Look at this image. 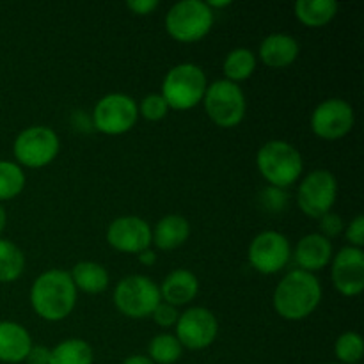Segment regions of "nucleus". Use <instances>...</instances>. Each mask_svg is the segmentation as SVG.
Masks as SVG:
<instances>
[{
    "mask_svg": "<svg viewBox=\"0 0 364 364\" xmlns=\"http://www.w3.org/2000/svg\"><path fill=\"white\" fill-rule=\"evenodd\" d=\"M322 302V284L315 274L304 270L288 272L272 295V304L277 315L290 322L308 318Z\"/></svg>",
    "mask_w": 364,
    "mask_h": 364,
    "instance_id": "obj_1",
    "label": "nucleus"
},
{
    "mask_svg": "<svg viewBox=\"0 0 364 364\" xmlns=\"http://www.w3.org/2000/svg\"><path fill=\"white\" fill-rule=\"evenodd\" d=\"M75 304L77 288L66 270H46L32 283L31 306L39 318L46 322H60L71 315Z\"/></svg>",
    "mask_w": 364,
    "mask_h": 364,
    "instance_id": "obj_2",
    "label": "nucleus"
},
{
    "mask_svg": "<svg viewBox=\"0 0 364 364\" xmlns=\"http://www.w3.org/2000/svg\"><path fill=\"white\" fill-rule=\"evenodd\" d=\"M256 166L270 187L288 188L301 178L304 160L301 151L287 141H269L258 149Z\"/></svg>",
    "mask_w": 364,
    "mask_h": 364,
    "instance_id": "obj_3",
    "label": "nucleus"
},
{
    "mask_svg": "<svg viewBox=\"0 0 364 364\" xmlns=\"http://www.w3.org/2000/svg\"><path fill=\"white\" fill-rule=\"evenodd\" d=\"M208 80L198 64L181 63L171 68L162 80V98L173 110H191L205 98Z\"/></svg>",
    "mask_w": 364,
    "mask_h": 364,
    "instance_id": "obj_4",
    "label": "nucleus"
},
{
    "mask_svg": "<svg viewBox=\"0 0 364 364\" xmlns=\"http://www.w3.org/2000/svg\"><path fill=\"white\" fill-rule=\"evenodd\" d=\"M213 11L203 0H181L166 14V31L174 41H201L213 27Z\"/></svg>",
    "mask_w": 364,
    "mask_h": 364,
    "instance_id": "obj_5",
    "label": "nucleus"
},
{
    "mask_svg": "<svg viewBox=\"0 0 364 364\" xmlns=\"http://www.w3.org/2000/svg\"><path fill=\"white\" fill-rule=\"evenodd\" d=\"M159 284L148 276H127L114 288V304L128 318H148L160 304Z\"/></svg>",
    "mask_w": 364,
    "mask_h": 364,
    "instance_id": "obj_6",
    "label": "nucleus"
},
{
    "mask_svg": "<svg viewBox=\"0 0 364 364\" xmlns=\"http://www.w3.org/2000/svg\"><path fill=\"white\" fill-rule=\"evenodd\" d=\"M205 112L220 128H235L242 123L247 110L245 95L238 84L230 80H215L208 84L203 98Z\"/></svg>",
    "mask_w": 364,
    "mask_h": 364,
    "instance_id": "obj_7",
    "label": "nucleus"
},
{
    "mask_svg": "<svg viewBox=\"0 0 364 364\" xmlns=\"http://www.w3.org/2000/svg\"><path fill=\"white\" fill-rule=\"evenodd\" d=\"M60 141L55 132L48 127H28L16 135L13 144V155L20 167L41 169L57 159Z\"/></svg>",
    "mask_w": 364,
    "mask_h": 364,
    "instance_id": "obj_8",
    "label": "nucleus"
},
{
    "mask_svg": "<svg viewBox=\"0 0 364 364\" xmlns=\"http://www.w3.org/2000/svg\"><path fill=\"white\" fill-rule=\"evenodd\" d=\"M338 198V180L331 171L315 169L301 181L297 188V205L304 215L320 219L333 212Z\"/></svg>",
    "mask_w": 364,
    "mask_h": 364,
    "instance_id": "obj_9",
    "label": "nucleus"
},
{
    "mask_svg": "<svg viewBox=\"0 0 364 364\" xmlns=\"http://www.w3.org/2000/svg\"><path fill=\"white\" fill-rule=\"evenodd\" d=\"M139 119L137 102L123 92H110L98 100L92 110V123L105 135H123L135 127Z\"/></svg>",
    "mask_w": 364,
    "mask_h": 364,
    "instance_id": "obj_10",
    "label": "nucleus"
},
{
    "mask_svg": "<svg viewBox=\"0 0 364 364\" xmlns=\"http://www.w3.org/2000/svg\"><path fill=\"white\" fill-rule=\"evenodd\" d=\"M290 240L279 231H262L256 235L247 251V259L252 269L265 276L281 272L290 263Z\"/></svg>",
    "mask_w": 364,
    "mask_h": 364,
    "instance_id": "obj_11",
    "label": "nucleus"
},
{
    "mask_svg": "<svg viewBox=\"0 0 364 364\" xmlns=\"http://www.w3.org/2000/svg\"><path fill=\"white\" fill-rule=\"evenodd\" d=\"M355 123L354 107L341 98L323 100L311 114V130L323 141H338L350 134Z\"/></svg>",
    "mask_w": 364,
    "mask_h": 364,
    "instance_id": "obj_12",
    "label": "nucleus"
},
{
    "mask_svg": "<svg viewBox=\"0 0 364 364\" xmlns=\"http://www.w3.org/2000/svg\"><path fill=\"white\" fill-rule=\"evenodd\" d=\"M174 329V336L178 338L181 347L188 350H203L215 341L219 334V322L210 309L196 306L181 313Z\"/></svg>",
    "mask_w": 364,
    "mask_h": 364,
    "instance_id": "obj_13",
    "label": "nucleus"
},
{
    "mask_svg": "<svg viewBox=\"0 0 364 364\" xmlns=\"http://www.w3.org/2000/svg\"><path fill=\"white\" fill-rule=\"evenodd\" d=\"M331 281L343 297H358L364 288V252L363 249H340L331 259Z\"/></svg>",
    "mask_w": 364,
    "mask_h": 364,
    "instance_id": "obj_14",
    "label": "nucleus"
},
{
    "mask_svg": "<svg viewBox=\"0 0 364 364\" xmlns=\"http://www.w3.org/2000/svg\"><path fill=\"white\" fill-rule=\"evenodd\" d=\"M107 242L116 251L139 255L151 245V226L141 217H117L107 228Z\"/></svg>",
    "mask_w": 364,
    "mask_h": 364,
    "instance_id": "obj_15",
    "label": "nucleus"
},
{
    "mask_svg": "<svg viewBox=\"0 0 364 364\" xmlns=\"http://www.w3.org/2000/svg\"><path fill=\"white\" fill-rule=\"evenodd\" d=\"M294 256L299 270L315 274L316 270L329 265L333 259V244L320 233H309L297 242Z\"/></svg>",
    "mask_w": 364,
    "mask_h": 364,
    "instance_id": "obj_16",
    "label": "nucleus"
},
{
    "mask_svg": "<svg viewBox=\"0 0 364 364\" xmlns=\"http://www.w3.org/2000/svg\"><path fill=\"white\" fill-rule=\"evenodd\" d=\"M299 52V43L297 39L291 38L288 34H276L267 36L262 41L258 50V57L265 66L274 68V70H281V68H288L297 60Z\"/></svg>",
    "mask_w": 364,
    "mask_h": 364,
    "instance_id": "obj_17",
    "label": "nucleus"
},
{
    "mask_svg": "<svg viewBox=\"0 0 364 364\" xmlns=\"http://www.w3.org/2000/svg\"><path fill=\"white\" fill-rule=\"evenodd\" d=\"M159 290L164 302L178 308V306H185L194 301L199 291V281L191 270L176 269L167 274Z\"/></svg>",
    "mask_w": 364,
    "mask_h": 364,
    "instance_id": "obj_18",
    "label": "nucleus"
},
{
    "mask_svg": "<svg viewBox=\"0 0 364 364\" xmlns=\"http://www.w3.org/2000/svg\"><path fill=\"white\" fill-rule=\"evenodd\" d=\"M32 340L28 331L16 322H0V361L18 364L27 359Z\"/></svg>",
    "mask_w": 364,
    "mask_h": 364,
    "instance_id": "obj_19",
    "label": "nucleus"
},
{
    "mask_svg": "<svg viewBox=\"0 0 364 364\" xmlns=\"http://www.w3.org/2000/svg\"><path fill=\"white\" fill-rule=\"evenodd\" d=\"M188 237H191V224L178 213L162 217L151 231V242L160 251H173L181 247Z\"/></svg>",
    "mask_w": 364,
    "mask_h": 364,
    "instance_id": "obj_20",
    "label": "nucleus"
},
{
    "mask_svg": "<svg viewBox=\"0 0 364 364\" xmlns=\"http://www.w3.org/2000/svg\"><path fill=\"white\" fill-rule=\"evenodd\" d=\"M71 281H73L77 291L96 295L102 294L109 287V272L103 265L96 262H80L71 269Z\"/></svg>",
    "mask_w": 364,
    "mask_h": 364,
    "instance_id": "obj_21",
    "label": "nucleus"
},
{
    "mask_svg": "<svg viewBox=\"0 0 364 364\" xmlns=\"http://www.w3.org/2000/svg\"><path fill=\"white\" fill-rule=\"evenodd\" d=\"M338 7L334 0H299L295 2V16L306 27L318 28L334 20Z\"/></svg>",
    "mask_w": 364,
    "mask_h": 364,
    "instance_id": "obj_22",
    "label": "nucleus"
},
{
    "mask_svg": "<svg viewBox=\"0 0 364 364\" xmlns=\"http://www.w3.org/2000/svg\"><path fill=\"white\" fill-rule=\"evenodd\" d=\"M95 352L87 341L80 338H70L60 341L50 350V364H92Z\"/></svg>",
    "mask_w": 364,
    "mask_h": 364,
    "instance_id": "obj_23",
    "label": "nucleus"
},
{
    "mask_svg": "<svg viewBox=\"0 0 364 364\" xmlns=\"http://www.w3.org/2000/svg\"><path fill=\"white\" fill-rule=\"evenodd\" d=\"M256 70V55L249 48H235L226 55L223 63V71L226 75V80L238 84L244 82L255 73Z\"/></svg>",
    "mask_w": 364,
    "mask_h": 364,
    "instance_id": "obj_24",
    "label": "nucleus"
},
{
    "mask_svg": "<svg viewBox=\"0 0 364 364\" xmlns=\"http://www.w3.org/2000/svg\"><path fill=\"white\" fill-rule=\"evenodd\" d=\"M23 251L14 242L0 238V283H13L23 274Z\"/></svg>",
    "mask_w": 364,
    "mask_h": 364,
    "instance_id": "obj_25",
    "label": "nucleus"
},
{
    "mask_svg": "<svg viewBox=\"0 0 364 364\" xmlns=\"http://www.w3.org/2000/svg\"><path fill=\"white\" fill-rule=\"evenodd\" d=\"M183 354V347L174 334L164 333L148 345V358L155 364H174Z\"/></svg>",
    "mask_w": 364,
    "mask_h": 364,
    "instance_id": "obj_26",
    "label": "nucleus"
},
{
    "mask_svg": "<svg viewBox=\"0 0 364 364\" xmlns=\"http://www.w3.org/2000/svg\"><path fill=\"white\" fill-rule=\"evenodd\" d=\"M23 169L16 162L0 160V203L18 198L25 188Z\"/></svg>",
    "mask_w": 364,
    "mask_h": 364,
    "instance_id": "obj_27",
    "label": "nucleus"
},
{
    "mask_svg": "<svg viewBox=\"0 0 364 364\" xmlns=\"http://www.w3.org/2000/svg\"><path fill=\"white\" fill-rule=\"evenodd\" d=\"M334 354L341 364H358L364 354L363 338L358 333H343L336 340Z\"/></svg>",
    "mask_w": 364,
    "mask_h": 364,
    "instance_id": "obj_28",
    "label": "nucleus"
},
{
    "mask_svg": "<svg viewBox=\"0 0 364 364\" xmlns=\"http://www.w3.org/2000/svg\"><path fill=\"white\" fill-rule=\"evenodd\" d=\"M139 109V116L144 117L146 121H160L167 116L169 112V107H167L166 100L162 98V95H146L142 98Z\"/></svg>",
    "mask_w": 364,
    "mask_h": 364,
    "instance_id": "obj_29",
    "label": "nucleus"
},
{
    "mask_svg": "<svg viewBox=\"0 0 364 364\" xmlns=\"http://www.w3.org/2000/svg\"><path fill=\"white\" fill-rule=\"evenodd\" d=\"M262 203L263 206H265V210H269V212H283V210L287 208L288 196L283 188L267 187L265 191L262 192Z\"/></svg>",
    "mask_w": 364,
    "mask_h": 364,
    "instance_id": "obj_30",
    "label": "nucleus"
},
{
    "mask_svg": "<svg viewBox=\"0 0 364 364\" xmlns=\"http://www.w3.org/2000/svg\"><path fill=\"white\" fill-rule=\"evenodd\" d=\"M151 316L153 320H155L156 326L162 327V329H169V327L176 326L178 318H180V313H178V308L160 301V304L156 306L155 311L151 313Z\"/></svg>",
    "mask_w": 364,
    "mask_h": 364,
    "instance_id": "obj_31",
    "label": "nucleus"
},
{
    "mask_svg": "<svg viewBox=\"0 0 364 364\" xmlns=\"http://www.w3.org/2000/svg\"><path fill=\"white\" fill-rule=\"evenodd\" d=\"M318 220H320V235H322V237L329 238L331 240L333 237H338V235L343 233L345 223L338 213L329 212L323 217H320Z\"/></svg>",
    "mask_w": 364,
    "mask_h": 364,
    "instance_id": "obj_32",
    "label": "nucleus"
},
{
    "mask_svg": "<svg viewBox=\"0 0 364 364\" xmlns=\"http://www.w3.org/2000/svg\"><path fill=\"white\" fill-rule=\"evenodd\" d=\"M345 238L350 242V247L363 249L364 245V217L358 215L350 220L348 226H345Z\"/></svg>",
    "mask_w": 364,
    "mask_h": 364,
    "instance_id": "obj_33",
    "label": "nucleus"
},
{
    "mask_svg": "<svg viewBox=\"0 0 364 364\" xmlns=\"http://www.w3.org/2000/svg\"><path fill=\"white\" fill-rule=\"evenodd\" d=\"M159 0H128L127 7L137 16H148L159 9Z\"/></svg>",
    "mask_w": 364,
    "mask_h": 364,
    "instance_id": "obj_34",
    "label": "nucleus"
},
{
    "mask_svg": "<svg viewBox=\"0 0 364 364\" xmlns=\"http://www.w3.org/2000/svg\"><path fill=\"white\" fill-rule=\"evenodd\" d=\"M25 361L27 364H50V348L45 345H38V347L32 345Z\"/></svg>",
    "mask_w": 364,
    "mask_h": 364,
    "instance_id": "obj_35",
    "label": "nucleus"
},
{
    "mask_svg": "<svg viewBox=\"0 0 364 364\" xmlns=\"http://www.w3.org/2000/svg\"><path fill=\"white\" fill-rule=\"evenodd\" d=\"M137 258L139 262H141V265L144 267H151L156 263V255L155 251H151V249H144V251H141L137 255Z\"/></svg>",
    "mask_w": 364,
    "mask_h": 364,
    "instance_id": "obj_36",
    "label": "nucleus"
},
{
    "mask_svg": "<svg viewBox=\"0 0 364 364\" xmlns=\"http://www.w3.org/2000/svg\"><path fill=\"white\" fill-rule=\"evenodd\" d=\"M123 364H155L148 355H130L123 361Z\"/></svg>",
    "mask_w": 364,
    "mask_h": 364,
    "instance_id": "obj_37",
    "label": "nucleus"
},
{
    "mask_svg": "<svg viewBox=\"0 0 364 364\" xmlns=\"http://www.w3.org/2000/svg\"><path fill=\"white\" fill-rule=\"evenodd\" d=\"M206 6L210 7V9H224V7H230L231 2L230 0H224V2H213V0H210V2H206Z\"/></svg>",
    "mask_w": 364,
    "mask_h": 364,
    "instance_id": "obj_38",
    "label": "nucleus"
},
{
    "mask_svg": "<svg viewBox=\"0 0 364 364\" xmlns=\"http://www.w3.org/2000/svg\"><path fill=\"white\" fill-rule=\"evenodd\" d=\"M6 223H7L6 210H4L2 203H0V233H2V231H4V228H6Z\"/></svg>",
    "mask_w": 364,
    "mask_h": 364,
    "instance_id": "obj_39",
    "label": "nucleus"
},
{
    "mask_svg": "<svg viewBox=\"0 0 364 364\" xmlns=\"http://www.w3.org/2000/svg\"><path fill=\"white\" fill-rule=\"evenodd\" d=\"M327 364H336V363H327Z\"/></svg>",
    "mask_w": 364,
    "mask_h": 364,
    "instance_id": "obj_40",
    "label": "nucleus"
}]
</instances>
